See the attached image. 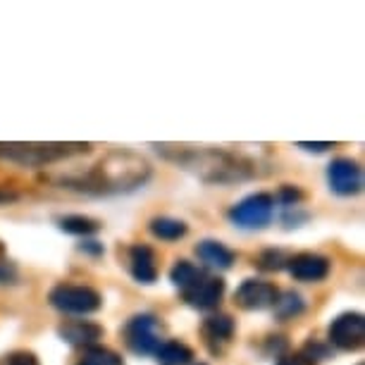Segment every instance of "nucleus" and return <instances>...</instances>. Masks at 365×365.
<instances>
[{
  "label": "nucleus",
  "instance_id": "nucleus-1",
  "mask_svg": "<svg viewBox=\"0 0 365 365\" xmlns=\"http://www.w3.org/2000/svg\"><path fill=\"white\" fill-rule=\"evenodd\" d=\"M165 158L191 170L205 182H241L253 177V163L244 155H234L220 148H191V146H155Z\"/></svg>",
  "mask_w": 365,
  "mask_h": 365
},
{
  "label": "nucleus",
  "instance_id": "nucleus-2",
  "mask_svg": "<svg viewBox=\"0 0 365 365\" xmlns=\"http://www.w3.org/2000/svg\"><path fill=\"white\" fill-rule=\"evenodd\" d=\"M150 168L139 155L132 153H110L81 179H67L72 189L91 191V194H115L141 187L148 179Z\"/></svg>",
  "mask_w": 365,
  "mask_h": 365
},
{
  "label": "nucleus",
  "instance_id": "nucleus-3",
  "mask_svg": "<svg viewBox=\"0 0 365 365\" xmlns=\"http://www.w3.org/2000/svg\"><path fill=\"white\" fill-rule=\"evenodd\" d=\"M88 143H0V158L29 168L58 163L63 158L86 153Z\"/></svg>",
  "mask_w": 365,
  "mask_h": 365
},
{
  "label": "nucleus",
  "instance_id": "nucleus-4",
  "mask_svg": "<svg viewBox=\"0 0 365 365\" xmlns=\"http://www.w3.org/2000/svg\"><path fill=\"white\" fill-rule=\"evenodd\" d=\"M51 303L58 311L70 315H88L101 308V294L91 287H74V284H60L51 292Z\"/></svg>",
  "mask_w": 365,
  "mask_h": 365
},
{
  "label": "nucleus",
  "instance_id": "nucleus-5",
  "mask_svg": "<svg viewBox=\"0 0 365 365\" xmlns=\"http://www.w3.org/2000/svg\"><path fill=\"white\" fill-rule=\"evenodd\" d=\"M274 201L270 194H253L244 198L230 210V217L234 225L244 227V230H260L272 220Z\"/></svg>",
  "mask_w": 365,
  "mask_h": 365
},
{
  "label": "nucleus",
  "instance_id": "nucleus-6",
  "mask_svg": "<svg viewBox=\"0 0 365 365\" xmlns=\"http://www.w3.org/2000/svg\"><path fill=\"white\" fill-rule=\"evenodd\" d=\"M127 346L139 356L155 354L160 349V334H158V322L153 315H136L125 327Z\"/></svg>",
  "mask_w": 365,
  "mask_h": 365
},
{
  "label": "nucleus",
  "instance_id": "nucleus-7",
  "mask_svg": "<svg viewBox=\"0 0 365 365\" xmlns=\"http://www.w3.org/2000/svg\"><path fill=\"white\" fill-rule=\"evenodd\" d=\"M365 339V320L361 313H344L329 325V341L336 349L356 351L363 346Z\"/></svg>",
  "mask_w": 365,
  "mask_h": 365
},
{
  "label": "nucleus",
  "instance_id": "nucleus-8",
  "mask_svg": "<svg viewBox=\"0 0 365 365\" xmlns=\"http://www.w3.org/2000/svg\"><path fill=\"white\" fill-rule=\"evenodd\" d=\"M327 179L332 191L339 196H354L363 187V172L349 158H336V160L329 163Z\"/></svg>",
  "mask_w": 365,
  "mask_h": 365
},
{
  "label": "nucleus",
  "instance_id": "nucleus-9",
  "mask_svg": "<svg viewBox=\"0 0 365 365\" xmlns=\"http://www.w3.org/2000/svg\"><path fill=\"white\" fill-rule=\"evenodd\" d=\"M277 299H279L277 289L270 282H260V279H246L237 289V294H234V301L241 308H246V311H265V308H272Z\"/></svg>",
  "mask_w": 365,
  "mask_h": 365
},
{
  "label": "nucleus",
  "instance_id": "nucleus-10",
  "mask_svg": "<svg viewBox=\"0 0 365 365\" xmlns=\"http://www.w3.org/2000/svg\"><path fill=\"white\" fill-rule=\"evenodd\" d=\"M222 294H225V282L220 277H208V274H205V277L198 279L189 292H184V299H187L189 306L198 308V311H208V308L217 306Z\"/></svg>",
  "mask_w": 365,
  "mask_h": 365
},
{
  "label": "nucleus",
  "instance_id": "nucleus-11",
  "mask_svg": "<svg viewBox=\"0 0 365 365\" xmlns=\"http://www.w3.org/2000/svg\"><path fill=\"white\" fill-rule=\"evenodd\" d=\"M289 272L299 282H322L329 274V260L318 253H299L289 260Z\"/></svg>",
  "mask_w": 365,
  "mask_h": 365
},
{
  "label": "nucleus",
  "instance_id": "nucleus-12",
  "mask_svg": "<svg viewBox=\"0 0 365 365\" xmlns=\"http://www.w3.org/2000/svg\"><path fill=\"white\" fill-rule=\"evenodd\" d=\"M60 336L65 341L74 344V346H96V341L103 336V327L93 325V322H84V320H74L67 322V325L60 327Z\"/></svg>",
  "mask_w": 365,
  "mask_h": 365
},
{
  "label": "nucleus",
  "instance_id": "nucleus-13",
  "mask_svg": "<svg viewBox=\"0 0 365 365\" xmlns=\"http://www.w3.org/2000/svg\"><path fill=\"white\" fill-rule=\"evenodd\" d=\"M129 263H132V274L136 282H143V284H150L158 277V267H155V256L148 246L136 244L129 251Z\"/></svg>",
  "mask_w": 365,
  "mask_h": 365
},
{
  "label": "nucleus",
  "instance_id": "nucleus-14",
  "mask_svg": "<svg viewBox=\"0 0 365 365\" xmlns=\"http://www.w3.org/2000/svg\"><path fill=\"white\" fill-rule=\"evenodd\" d=\"M196 256L208 267H212V270H227L234 263V253L220 244V241H201L196 246Z\"/></svg>",
  "mask_w": 365,
  "mask_h": 365
},
{
  "label": "nucleus",
  "instance_id": "nucleus-15",
  "mask_svg": "<svg viewBox=\"0 0 365 365\" xmlns=\"http://www.w3.org/2000/svg\"><path fill=\"white\" fill-rule=\"evenodd\" d=\"M158 361L163 365H189L194 354H191L189 346H184V344L179 341H165L160 344V349L155 351Z\"/></svg>",
  "mask_w": 365,
  "mask_h": 365
},
{
  "label": "nucleus",
  "instance_id": "nucleus-16",
  "mask_svg": "<svg viewBox=\"0 0 365 365\" xmlns=\"http://www.w3.org/2000/svg\"><path fill=\"white\" fill-rule=\"evenodd\" d=\"M203 277H205V272L198 270L196 265L187 263V260H179V263L172 267V272H170L172 284L179 287L182 292H189V289L194 287L198 279H203Z\"/></svg>",
  "mask_w": 365,
  "mask_h": 365
},
{
  "label": "nucleus",
  "instance_id": "nucleus-17",
  "mask_svg": "<svg viewBox=\"0 0 365 365\" xmlns=\"http://www.w3.org/2000/svg\"><path fill=\"white\" fill-rule=\"evenodd\" d=\"M203 334L210 341H227L234 334V322L230 315H210L203 322Z\"/></svg>",
  "mask_w": 365,
  "mask_h": 365
},
{
  "label": "nucleus",
  "instance_id": "nucleus-18",
  "mask_svg": "<svg viewBox=\"0 0 365 365\" xmlns=\"http://www.w3.org/2000/svg\"><path fill=\"white\" fill-rule=\"evenodd\" d=\"M150 232L155 234L158 239H165V241H177L187 234V225L182 220H172V217H155L150 222Z\"/></svg>",
  "mask_w": 365,
  "mask_h": 365
},
{
  "label": "nucleus",
  "instance_id": "nucleus-19",
  "mask_svg": "<svg viewBox=\"0 0 365 365\" xmlns=\"http://www.w3.org/2000/svg\"><path fill=\"white\" fill-rule=\"evenodd\" d=\"M77 365H122V361L117 358V354L103 346H88Z\"/></svg>",
  "mask_w": 365,
  "mask_h": 365
},
{
  "label": "nucleus",
  "instance_id": "nucleus-20",
  "mask_svg": "<svg viewBox=\"0 0 365 365\" xmlns=\"http://www.w3.org/2000/svg\"><path fill=\"white\" fill-rule=\"evenodd\" d=\"M60 230L67 232V234H93L98 230V222L88 217H81V215H67L60 220Z\"/></svg>",
  "mask_w": 365,
  "mask_h": 365
},
{
  "label": "nucleus",
  "instance_id": "nucleus-21",
  "mask_svg": "<svg viewBox=\"0 0 365 365\" xmlns=\"http://www.w3.org/2000/svg\"><path fill=\"white\" fill-rule=\"evenodd\" d=\"M274 308H277V313L282 315V318H292V315H299L303 311V301H301L299 294H287L282 301L277 299Z\"/></svg>",
  "mask_w": 365,
  "mask_h": 365
},
{
  "label": "nucleus",
  "instance_id": "nucleus-22",
  "mask_svg": "<svg viewBox=\"0 0 365 365\" xmlns=\"http://www.w3.org/2000/svg\"><path fill=\"white\" fill-rule=\"evenodd\" d=\"M284 263H289V260L284 258L282 251H267L263 253V258H260V267H263V270H279V267H284Z\"/></svg>",
  "mask_w": 365,
  "mask_h": 365
},
{
  "label": "nucleus",
  "instance_id": "nucleus-23",
  "mask_svg": "<svg viewBox=\"0 0 365 365\" xmlns=\"http://www.w3.org/2000/svg\"><path fill=\"white\" fill-rule=\"evenodd\" d=\"M0 365H38V363H36V358H34L31 354L19 351V354H10Z\"/></svg>",
  "mask_w": 365,
  "mask_h": 365
},
{
  "label": "nucleus",
  "instance_id": "nucleus-24",
  "mask_svg": "<svg viewBox=\"0 0 365 365\" xmlns=\"http://www.w3.org/2000/svg\"><path fill=\"white\" fill-rule=\"evenodd\" d=\"M277 365H311L306 356H284Z\"/></svg>",
  "mask_w": 365,
  "mask_h": 365
},
{
  "label": "nucleus",
  "instance_id": "nucleus-25",
  "mask_svg": "<svg viewBox=\"0 0 365 365\" xmlns=\"http://www.w3.org/2000/svg\"><path fill=\"white\" fill-rule=\"evenodd\" d=\"M299 146L306 148V150H315V153H320V150L332 148V143H299Z\"/></svg>",
  "mask_w": 365,
  "mask_h": 365
},
{
  "label": "nucleus",
  "instance_id": "nucleus-26",
  "mask_svg": "<svg viewBox=\"0 0 365 365\" xmlns=\"http://www.w3.org/2000/svg\"><path fill=\"white\" fill-rule=\"evenodd\" d=\"M12 277H15V270L8 267V265H0V282H8Z\"/></svg>",
  "mask_w": 365,
  "mask_h": 365
},
{
  "label": "nucleus",
  "instance_id": "nucleus-27",
  "mask_svg": "<svg viewBox=\"0 0 365 365\" xmlns=\"http://www.w3.org/2000/svg\"><path fill=\"white\" fill-rule=\"evenodd\" d=\"M8 201H15V194H5V191H0V203H8Z\"/></svg>",
  "mask_w": 365,
  "mask_h": 365
}]
</instances>
